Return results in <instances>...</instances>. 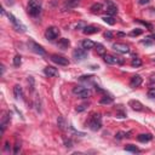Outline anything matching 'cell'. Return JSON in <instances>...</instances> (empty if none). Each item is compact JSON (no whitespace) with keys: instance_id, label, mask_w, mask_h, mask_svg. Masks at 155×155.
Here are the masks:
<instances>
[{"instance_id":"cell-1","label":"cell","mask_w":155,"mask_h":155,"mask_svg":"<svg viewBox=\"0 0 155 155\" xmlns=\"http://www.w3.org/2000/svg\"><path fill=\"white\" fill-rule=\"evenodd\" d=\"M41 8H42V0H29L28 1L27 10L31 17L39 16L41 12Z\"/></svg>"},{"instance_id":"cell-2","label":"cell","mask_w":155,"mask_h":155,"mask_svg":"<svg viewBox=\"0 0 155 155\" xmlns=\"http://www.w3.org/2000/svg\"><path fill=\"white\" fill-rule=\"evenodd\" d=\"M86 125H87L88 128L92 130V131H98V130H101V127H102V117H101V114H97V113L92 114V115L90 116V119L87 120Z\"/></svg>"},{"instance_id":"cell-3","label":"cell","mask_w":155,"mask_h":155,"mask_svg":"<svg viewBox=\"0 0 155 155\" xmlns=\"http://www.w3.org/2000/svg\"><path fill=\"white\" fill-rule=\"evenodd\" d=\"M7 17H8L10 22L12 23L13 28H15L17 31H21V33H24V31H25V25H24L19 19H17L12 13H7Z\"/></svg>"},{"instance_id":"cell-4","label":"cell","mask_w":155,"mask_h":155,"mask_svg":"<svg viewBox=\"0 0 155 155\" xmlns=\"http://www.w3.org/2000/svg\"><path fill=\"white\" fill-rule=\"evenodd\" d=\"M59 34H61V31L57 27H48L45 31V38L50 41H53L59 36Z\"/></svg>"},{"instance_id":"cell-5","label":"cell","mask_w":155,"mask_h":155,"mask_svg":"<svg viewBox=\"0 0 155 155\" xmlns=\"http://www.w3.org/2000/svg\"><path fill=\"white\" fill-rule=\"evenodd\" d=\"M73 93L76 94L78 97H80V98H87V97H90V90L86 88V87H84V86H75L73 88Z\"/></svg>"},{"instance_id":"cell-6","label":"cell","mask_w":155,"mask_h":155,"mask_svg":"<svg viewBox=\"0 0 155 155\" xmlns=\"http://www.w3.org/2000/svg\"><path fill=\"white\" fill-rule=\"evenodd\" d=\"M28 46H29V48H30L33 52H35V53H38V54H40V56H44V54L46 53V51L44 50V47H42L41 45L36 44V42L33 41V40H29V41H28Z\"/></svg>"},{"instance_id":"cell-7","label":"cell","mask_w":155,"mask_h":155,"mask_svg":"<svg viewBox=\"0 0 155 155\" xmlns=\"http://www.w3.org/2000/svg\"><path fill=\"white\" fill-rule=\"evenodd\" d=\"M103 58H104V62L108 64H124V59L121 57H116V56L107 53L103 56Z\"/></svg>"},{"instance_id":"cell-8","label":"cell","mask_w":155,"mask_h":155,"mask_svg":"<svg viewBox=\"0 0 155 155\" xmlns=\"http://www.w3.org/2000/svg\"><path fill=\"white\" fill-rule=\"evenodd\" d=\"M86 57H87V50H85L84 47L82 48H75L73 51V58L75 61H84Z\"/></svg>"},{"instance_id":"cell-9","label":"cell","mask_w":155,"mask_h":155,"mask_svg":"<svg viewBox=\"0 0 155 155\" xmlns=\"http://www.w3.org/2000/svg\"><path fill=\"white\" fill-rule=\"evenodd\" d=\"M51 61L58 65H68L69 64V61L68 58L63 57V56H59V54H51Z\"/></svg>"},{"instance_id":"cell-10","label":"cell","mask_w":155,"mask_h":155,"mask_svg":"<svg viewBox=\"0 0 155 155\" xmlns=\"http://www.w3.org/2000/svg\"><path fill=\"white\" fill-rule=\"evenodd\" d=\"M113 48L116 52H120V53H127V52H130V47L126 44H122V42H115V44H113Z\"/></svg>"},{"instance_id":"cell-11","label":"cell","mask_w":155,"mask_h":155,"mask_svg":"<svg viewBox=\"0 0 155 155\" xmlns=\"http://www.w3.org/2000/svg\"><path fill=\"white\" fill-rule=\"evenodd\" d=\"M10 120H11L10 113H8V111H5L4 115H2V117H1V124H0V127H1V134L5 132V130H6V127H7L8 122H10Z\"/></svg>"},{"instance_id":"cell-12","label":"cell","mask_w":155,"mask_h":155,"mask_svg":"<svg viewBox=\"0 0 155 155\" xmlns=\"http://www.w3.org/2000/svg\"><path fill=\"white\" fill-rule=\"evenodd\" d=\"M44 73H45V75L46 76H48V78H53V76H58V70H57V68H54V67H52V65H47L45 69H44Z\"/></svg>"},{"instance_id":"cell-13","label":"cell","mask_w":155,"mask_h":155,"mask_svg":"<svg viewBox=\"0 0 155 155\" xmlns=\"http://www.w3.org/2000/svg\"><path fill=\"white\" fill-rule=\"evenodd\" d=\"M142 82H143V79H142V76H140V75H133V76L131 78L130 86H131L132 88H136V87L140 86V85H142Z\"/></svg>"},{"instance_id":"cell-14","label":"cell","mask_w":155,"mask_h":155,"mask_svg":"<svg viewBox=\"0 0 155 155\" xmlns=\"http://www.w3.org/2000/svg\"><path fill=\"white\" fill-rule=\"evenodd\" d=\"M128 105L133 109V110H137V111H142L144 108H143V104L139 102V101H136V99H131L128 102Z\"/></svg>"},{"instance_id":"cell-15","label":"cell","mask_w":155,"mask_h":155,"mask_svg":"<svg viewBox=\"0 0 155 155\" xmlns=\"http://www.w3.org/2000/svg\"><path fill=\"white\" fill-rule=\"evenodd\" d=\"M82 31H84V34H86V35H91V34L98 33V31H99V28H98V27H94V25H86V27H84Z\"/></svg>"},{"instance_id":"cell-16","label":"cell","mask_w":155,"mask_h":155,"mask_svg":"<svg viewBox=\"0 0 155 155\" xmlns=\"http://www.w3.org/2000/svg\"><path fill=\"white\" fill-rule=\"evenodd\" d=\"M80 4V0H67L64 6H63V10H70V8H74L75 6H78Z\"/></svg>"},{"instance_id":"cell-17","label":"cell","mask_w":155,"mask_h":155,"mask_svg":"<svg viewBox=\"0 0 155 155\" xmlns=\"http://www.w3.org/2000/svg\"><path fill=\"white\" fill-rule=\"evenodd\" d=\"M57 46H58L59 48H62V50H65V48H68V47L70 46V41H69V39L62 38V39H59V40H58Z\"/></svg>"},{"instance_id":"cell-18","label":"cell","mask_w":155,"mask_h":155,"mask_svg":"<svg viewBox=\"0 0 155 155\" xmlns=\"http://www.w3.org/2000/svg\"><path fill=\"white\" fill-rule=\"evenodd\" d=\"M13 96L16 99H21L23 97V91H22V87L19 85H16L13 87Z\"/></svg>"},{"instance_id":"cell-19","label":"cell","mask_w":155,"mask_h":155,"mask_svg":"<svg viewBox=\"0 0 155 155\" xmlns=\"http://www.w3.org/2000/svg\"><path fill=\"white\" fill-rule=\"evenodd\" d=\"M137 139H138L139 142H142V143H147V142H149V140L153 139V136H151L150 133H142V134H139V136L137 137Z\"/></svg>"},{"instance_id":"cell-20","label":"cell","mask_w":155,"mask_h":155,"mask_svg":"<svg viewBox=\"0 0 155 155\" xmlns=\"http://www.w3.org/2000/svg\"><path fill=\"white\" fill-rule=\"evenodd\" d=\"M108 2H109V6L107 7V13H108V16H113V15H115L117 12V7L113 2H110L109 0H108Z\"/></svg>"},{"instance_id":"cell-21","label":"cell","mask_w":155,"mask_h":155,"mask_svg":"<svg viewBox=\"0 0 155 155\" xmlns=\"http://www.w3.org/2000/svg\"><path fill=\"white\" fill-rule=\"evenodd\" d=\"M81 45H82V47H84L85 50H90V48H93V47L96 46V44H94L92 40H90V39L84 40V41L81 42Z\"/></svg>"},{"instance_id":"cell-22","label":"cell","mask_w":155,"mask_h":155,"mask_svg":"<svg viewBox=\"0 0 155 155\" xmlns=\"http://www.w3.org/2000/svg\"><path fill=\"white\" fill-rule=\"evenodd\" d=\"M91 12L92 13H98V12H101L102 10H103V5L101 4V2H94L92 6H91Z\"/></svg>"},{"instance_id":"cell-23","label":"cell","mask_w":155,"mask_h":155,"mask_svg":"<svg viewBox=\"0 0 155 155\" xmlns=\"http://www.w3.org/2000/svg\"><path fill=\"white\" fill-rule=\"evenodd\" d=\"M113 97H110V96H104V97H102L101 98V101H99V103L101 104H110V103H113Z\"/></svg>"},{"instance_id":"cell-24","label":"cell","mask_w":155,"mask_h":155,"mask_svg":"<svg viewBox=\"0 0 155 155\" xmlns=\"http://www.w3.org/2000/svg\"><path fill=\"white\" fill-rule=\"evenodd\" d=\"M126 151H131V153H138L139 151V149L136 147V145H133V144H127V145H125V148H124Z\"/></svg>"},{"instance_id":"cell-25","label":"cell","mask_w":155,"mask_h":155,"mask_svg":"<svg viewBox=\"0 0 155 155\" xmlns=\"http://www.w3.org/2000/svg\"><path fill=\"white\" fill-rule=\"evenodd\" d=\"M102 19H103L107 24H109V25H114V24H115V19H114L113 16H104Z\"/></svg>"},{"instance_id":"cell-26","label":"cell","mask_w":155,"mask_h":155,"mask_svg":"<svg viewBox=\"0 0 155 155\" xmlns=\"http://www.w3.org/2000/svg\"><path fill=\"white\" fill-rule=\"evenodd\" d=\"M96 51H97V53H99V54H102V56H104L105 54V48H104V46L102 45V44H96Z\"/></svg>"},{"instance_id":"cell-27","label":"cell","mask_w":155,"mask_h":155,"mask_svg":"<svg viewBox=\"0 0 155 155\" xmlns=\"http://www.w3.org/2000/svg\"><path fill=\"white\" fill-rule=\"evenodd\" d=\"M130 134H131V132H117L116 134H115V138L116 139H122V138H128L130 137Z\"/></svg>"},{"instance_id":"cell-28","label":"cell","mask_w":155,"mask_h":155,"mask_svg":"<svg viewBox=\"0 0 155 155\" xmlns=\"http://www.w3.org/2000/svg\"><path fill=\"white\" fill-rule=\"evenodd\" d=\"M131 65H132V67H136V68L140 67V65H142V61H140V58H137V57L132 58V61H131Z\"/></svg>"},{"instance_id":"cell-29","label":"cell","mask_w":155,"mask_h":155,"mask_svg":"<svg viewBox=\"0 0 155 155\" xmlns=\"http://www.w3.org/2000/svg\"><path fill=\"white\" fill-rule=\"evenodd\" d=\"M57 124H58V126H59V128L61 130H64V127H65V120L63 119V116H59L58 117V120H57Z\"/></svg>"},{"instance_id":"cell-30","label":"cell","mask_w":155,"mask_h":155,"mask_svg":"<svg viewBox=\"0 0 155 155\" xmlns=\"http://www.w3.org/2000/svg\"><path fill=\"white\" fill-rule=\"evenodd\" d=\"M22 63V59H21V56L19 54H16L15 58H13V65L15 67H19Z\"/></svg>"},{"instance_id":"cell-31","label":"cell","mask_w":155,"mask_h":155,"mask_svg":"<svg viewBox=\"0 0 155 155\" xmlns=\"http://www.w3.org/2000/svg\"><path fill=\"white\" fill-rule=\"evenodd\" d=\"M142 33H143V30L137 28V29H133L132 31H130V34H128V35H130V36H138V35H140Z\"/></svg>"},{"instance_id":"cell-32","label":"cell","mask_w":155,"mask_h":155,"mask_svg":"<svg viewBox=\"0 0 155 155\" xmlns=\"http://www.w3.org/2000/svg\"><path fill=\"white\" fill-rule=\"evenodd\" d=\"M86 109H87V104H80V105L76 107V111H78V113L84 111V110H86Z\"/></svg>"},{"instance_id":"cell-33","label":"cell","mask_w":155,"mask_h":155,"mask_svg":"<svg viewBox=\"0 0 155 155\" xmlns=\"http://www.w3.org/2000/svg\"><path fill=\"white\" fill-rule=\"evenodd\" d=\"M148 97L149 98H155V87H153L148 91Z\"/></svg>"},{"instance_id":"cell-34","label":"cell","mask_w":155,"mask_h":155,"mask_svg":"<svg viewBox=\"0 0 155 155\" xmlns=\"http://www.w3.org/2000/svg\"><path fill=\"white\" fill-rule=\"evenodd\" d=\"M19 149H21V142L18 143H16V145H15V150H13V154H18V151H19Z\"/></svg>"},{"instance_id":"cell-35","label":"cell","mask_w":155,"mask_h":155,"mask_svg":"<svg viewBox=\"0 0 155 155\" xmlns=\"http://www.w3.org/2000/svg\"><path fill=\"white\" fill-rule=\"evenodd\" d=\"M104 36H105L108 40H110V39L113 38V33H111L110 30H108V31H105V33H104Z\"/></svg>"},{"instance_id":"cell-36","label":"cell","mask_w":155,"mask_h":155,"mask_svg":"<svg viewBox=\"0 0 155 155\" xmlns=\"http://www.w3.org/2000/svg\"><path fill=\"white\" fill-rule=\"evenodd\" d=\"M149 84L150 85H154L155 84V74H151L150 78H149Z\"/></svg>"},{"instance_id":"cell-37","label":"cell","mask_w":155,"mask_h":155,"mask_svg":"<svg viewBox=\"0 0 155 155\" xmlns=\"http://www.w3.org/2000/svg\"><path fill=\"white\" fill-rule=\"evenodd\" d=\"M138 22H139V23H142V24H144L145 27H148V28H149V30H151V29H153V25H151V24H149V23H147V22H144V21H138Z\"/></svg>"},{"instance_id":"cell-38","label":"cell","mask_w":155,"mask_h":155,"mask_svg":"<svg viewBox=\"0 0 155 155\" xmlns=\"http://www.w3.org/2000/svg\"><path fill=\"white\" fill-rule=\"evenodd\" d=\"M5 2H6V5H8V6H11V5H13V2H15V0H5Z\"/></svg>"},{"instance_id":"cell-39","label":"cell","mask_w":155,"mask_h":155,"mask_svg":"<svg viewBox=\"0 0 155 155\" xmlns=\"http://www.w3.org/2000/svg\"><path fill=\"white\" fill-rule=\"evenodd\" d=\"M149 1H150V0H139V1H138V2H139V4H140V5H144V4H148V2H149Z\"/></svg>"},{"instance_id":"cell-40","label":"cell","mask_w":155,"mask_h":155,"mask_svg":"<svg viewBox=\"0 0 155 155\" xmlns=\"http://www.w3.org/2000/svg\"><path fill=\"white\" fill-rule=\"evenodd\" d=\"M153 61H154V62H155V56H154V57H153Z\"/></svg>"}]
</instances>
